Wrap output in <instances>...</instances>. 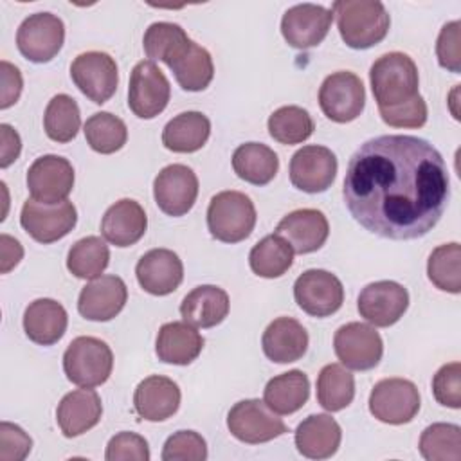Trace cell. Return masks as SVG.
<instances>
[{"mask_svg":"<svg viewBox=\"0 0 461 461\" xmlns=\"http://www.w3.org/2000/svg\"><path fill=\"white\" fill-rule=\"evenodd\" d=\"M153 196L158 209L167 216H184L196 202L198 178L191 167L169 164L155 176Z\"/></svg>","mask_w":461,"mask_h":461,"instance_id":"18","label":"cell"},{"mask_svg":"<svg viewBox=\"0 0 461 461\" xmlns=\"http://www.w3.org/2000/svg\"><path fill=\"white\" fill-rule=\"evenodd\" d=\"M110 263V250L99 236H86L77 240L67 254V268L79 279L99 277Z\"/></svg>","mask_w":461,"mask_h":461,"instance_id":"38","label":"cell"},{"mask_svg":"<svg viewBox=\"0 0 461 461\" xmlns=\"http://www.w3.org/2000/svg\"><path fill=\"white\" fill-rule=\"evenodd\" d=\"M128 288L119 276H99L83 286L77 299L79 313L88 321H112L124 308Z\"/></svg>","mask_w":461,"mask_h":461,"instance_id":"20","label":"cell"},{"mask_svg":"<svg viewBox=\"0 0 461 461\" xmlns=\"http://www.w3.org/2000/svg\"><path fill=\"white\" fill-rule=\"evenodd\" d=\"M292 263L294 250L279 234L265 236L252 247L249 254V265L252 272L267 279L281 277L292 267Z\"/></svg>","mask_w":461,"mask_h":461,"instance_id":"36","label":"cell"},{"mask_svg":"<svg viewBox=\"0 0 461 461\" xmlns=\"http://www.w3.org/2000/svg\"><path fill=\"white\" fill-rule=\"evenodd\" d=\"M337 157L326 146H303L290 158V182L299 191H326L337 176Z\"/></svg>","mask_w":461,"mask_h":461,"instance_id":"15","label":"cell"},{"mask_svg":"<svg viewBox=\"0 0 461 461\" xmlns=\"http://www.w3.org/2000/svg\"><path fill=\"white\" fill-rule=\"evenodd\" d=\"M106 461H148L149 447L148 441L135 432L115 434L104 452Z\"/></svg>","mask_w":461,"mask_h":461,"instance_id":"48","label":"cell"},{"mask_svg":"<svg viewBox=\"0 0 461 461\" xmlns=\"http://www.w3.org/2000/svg\"><path fill=\"white\" fill-rule=\"evenodd\" d=\"M420 411L418 387L405 378H384L369 394V412L384 423L403 425Z\"/></svg>","mask_w":461,"mask_h":461,"instance_id":"9","label":"cell"},{"mask_svg":"<svg viewBox=\"0 0 461 461\" xmlns=\"http://www.w3.org/2000/svg\"><path fill=\"white\" fill-rule=\"evenodd\" d=\"M137 414L148 421H164L180 407V389L167 376L153 375L144 378L133 394Z\"/></svg>","mask_w":461,"mask_h":461,"instance_id":"24","label":"cell"},{"mask_svg":"<svg viewBox=\"0 0 461 461\" xmlns=\"http://www.w3.org/2000/svg\"><path fill=\"white\" fill-rule=\"evenodd\" d=\"M83 131L88 146L103 155L119 151L128 140V128L124 121L110 112H97L90 115Z\"/></svg>","mask_w":461,"mask_h":461,"instance_id":"40","label":"cell"},{"mask_svg":"<svg viewBox=\"0 0 461 461\" xmlns=\"http://www.w3.org/2000/svg\"><path fill=\"white\" fill-rule=\"evenodd\" d=\"M0 67H2V101H0V108L5 110V108L13 106L18 101V97L22 94L23 81H22L20 70L14 65H11L9 61L2 59Z\"/></svg>","mask_w":461,"mask_h":461,"instance_id":"50","label":"cell"},{"mask_svg":"<svg viewBox=\"0 0 461 461\" xmlns=\"http://www.w3.org/2000/svg\"><path fill=\"white\" fill-rule=\"evenodd\" d=\"M276 234L286 240L294 252L310 254L326 243L330 223L324 212L317 209H297L277 223Z\"/></svg>","mask_w":461,"mask_h":461,"instance_id":"22","label":"cell"},{"mask_svg":"<svg viewBox=\"0 0 461 461\" xmlns=\"http://www.w3.org/2000/svg\"><path fill=\"white\" fill-rule=\"evenodd\" d=\"M65 25L52 13L29 14L18 27L16 45L22 56L32 63L50 61L63 47Z\"/></svg>","mask_w":461,"mask_h":461,"instance_id":"10","label":"cell"},{"mask_svg":"<svg viewBox=\"0 0 461 461\" xmlns=\"http://www.w3.org/2000/svg\"><path fill=\"white\" fill-rule=\"evenodd\" d=\"M310 396V380L301 369L281 373L268 380L263 391V402L276 414H292L299 411Z\"/></svg>","mask_w":461,"mask_h":461,"instance_id":"32","label":"cell"},{"mask_svg":"<svg viewBox=\"0 0 461 461\" xmlns=\"http://www.w3.org/2000/svg\"><path fill=\"white\" fill-rule=\"evenodd\" d=\"M432 393L438 403L459 409L461 407V364L450 362L441 366L432 378Z\"/></svg>","mask_w":461,"mask_h":461,"instance_id":"45","label":"cell"},{"mask_svg":"<svg viewBox=\"0 0 461 461\" xmlns=\"http://www.w3.org/2000/svg\"><path fill=\"white\" fill-rule=\"evenodd\" d=\"M207 457V443L194 430H178L171 434L162 448L164 461H203Z\"/></svg>","mask_w":461,"mask_h":461,"instance_id":"44","label":"cell"},{"mask_svg":"<svg viewBox=\"0 0 461 461\" xmlns=\"http://www.w3.org/2000/svg\"><path fill=\"white\" fill-rule=\"evenodd\" d=\"M355 398V378L340 364H326L317 376V402L324 411L337 412Z\"/></svg>","mask_w":461,"mask_h":461,"instance_id":"37","label":"cell"},{"mask_svg":"<svg viewBox=\"0 0 461 461\" xmlns=\"http://www.w3.org/2000/svg\"><path fill=\"white\" fill-rule=\"evenodd\" d=\"M369 81L378 108L407 103L420 94L418 67L403 52H387L375 59L369 70Z\"/></svg>","mask_w":461,"mask_h":461,"instance_id":"3","label":"cell"},{"mask_svg":"<svg viewBox=\"0 0 461 461\" xmlns=\"http://www.w3.org/2000/svg\"><path fill=\"white\" fill-rule=\"evenodd\" d=\"M169 97L171 86L164 72L149 59L139 61L130 74V110L140 119H153L166 110Z\"/></svg>","mask_w":461,"mask_h":461,"instance_id":"11","label":"cell"},{"mask_svg":"<svg viewBox=\"0 0 461 461\" xmlns=\"http://www.w3.org/2000/svg\"><path fill=\"white\" fill-rule=\"evenodd\" d=\"M333 22L331 9L317 4H297L285 11L281 18V34L294 49H312L326 36Z\"/></svg>","mask_w":461,"mask_h":461,"instance_id":"19","label":"cell"},{"mask_svg":"<svg viewBox=\"0 0 461 461\" xmlns=\"http://www.w3.org/2000/svg\"><path fill=\"white\" fill-rule=\"evenodd\" d=\"M438 63L457 74L461 70V22L454 20L441 27L436 41Z\"/></svg>","mask_w":461,"mask_h":461,"instance_id":"47","label":"cell"},{"mask_svg":"<svg viewBox=\"0 0 461 461\" xmlns=\"http://www.w3.org/2000/svg\"><path fill=\"white\" fill-rule=\"evenodd\" d=\"M193 40L185 34V31L173 22H155L151 23L142 38L144 52L149 61L158 59L167 67L189 47Z\"/></svg>","mask_w":461,"mask_h":461,"instance_id":"35","label":"cell"},{"mask_svg":"<svg viewBox=\"0 0 461 461\" xmlns=\"http://www.w3.org/2000/svg\"><path fill=\"white\" fill-rule=\"evenodd\" d=\"M77 221V211L72 202L43 203L34 198L23 202L20 223L23 230L38 243H54L65 238Z\"/></svg>","mask_w":461,"mask_h":461,"instance_id":"8","label":"cell"},{"mask_svg":"<svg viewBox=\"0 0 461 461\" xmlns=\"http://www.w3.org/2000/svg\"><path fill=\"white\" fill-rule=\"evenodd\" d=\"M232 169L241 180L265 185L277 175L279 158L272 148L261 142H245L232 153Z\"/></svg>","mask_w":461,"mask_h":461,"instance_id":"33","label":"cell"},{"mask_svg":"<svg viewBox=\"0 0 461 461\" xmlns=\"http://www.w3.org/2000/svg\"><path fill=\"white\" fill-rule=\"evenodd\" d=\"M319 104L322 113L333 122L355 121L366 104L362 79L349 70L330 74L319 88Z\"/></svg>","mask_w":461,"mask_h":461,"instance_id":"7","label":"cell"},{"mask_svg":"<svg viewBox=\"0 0 461 461\" xmlns=\"http://www.w3.org/2000/svg\"><path fill=\"white\" fill-rule=\"evenodd\" d=\"M461 247L459 243H445L436 247L427 261V276L430 283L450 294L461 292Z\"/></svg>","mask_w":461,"mask_h":461,"instance_id":"42","label":"cell"},{"mask_svg":"<svg viewBox=\"0 0 461 461\" xmlns=\"http://www.w3.org/2000/svg\"><path fill=\"white\" fill-rule=\"evenodd\" d=\"M70 77L92 103H106L117 90L119 70L115 59L101 50L79 54L70 65Z\"/></svg>","mask_w":461,"mask_h":461,"instance_id":"13","label":"cell"},{"mask_svg":"<svg viewBox=\"0 0 461 461\" xmlns=\"http://www.w3.org/2000/svg\"><path fill=\"white\" fill-rule=\"evenodd\" d=\"M0 137H2L0 167H7L18 158L20 149H22V140H20V135L16 133V130H13V126H9V124H0Z\"/></svg>","mask_w":461,"mask_h":461,"instance_id":"51","label":"cell"},{"mask_svg":"<svg viewBox=\"0 0 461 461\" xmlns=\"http://www.w3.org/2000/svg\"><path fill=\"white\" fill-rule=\"evenodd\" d=\"M23 258V247L18 240L11 238L9 234L0 236V272L7 274L11 268H14L20 259Z\"/></svg>","mask_w":461,"mask_h":461,"instance_id":"52","label":"cell"},{"mask_svg":"<svg viewBox=\"0 0 461 461\" xmlns=\"http://www.w3.org/2000/svg\"><path fill=\"white\" fill-rule=\"evenodd\" d=\"M256 218L252 200L240 191H221L211 198L207 207V229L223 243L247 240L254 230Z\"/></svg>","mask_w":461,"mask_h":461,"instance_id":"4","label":"cell"},{"mask_svg":"<svg viewBox=\"0 0 461 461\" xmlns=\"http://www.w3.org/2000/svg\"><path fill=\"white\" fill-rule=\"evenodd\" d=\"M67 324V312L54 299H36L23 312L25 335L40 346L56 344L65 335Z\"/></svg>","mask_w":461,"mask_h":461,"instance_id":"30","label":"cell"},{"mask_svg":"<svg viewBox=\"0 0 461 461\" xmlns=\"http://www.w3.org/2000/svg\"><path fill=\"white\" fill-rule=\"evenodd\" d=\"M227 427L236 439L249 445L267 443L288 432L285 421L258 398L234 403L227 414Z\"/></svg>","mask_w":461,"mask_h":461,"instance_id":"6","label":"cell"},{"mask_svg":"<svg viewBox=\"0 0 461 461\" xmlns=\"http://www.w3.org/2000/svg\"><path fill=\"white\" fill-rule=\"evenodd\" d=\"M140 288L151 295H167L175 292L184 279V265L169 249L148 250L135 267Z\"/></svg>","mask_w":461,"mask_h":461,"instance_id":"21","label":"cell"},{"mask_svg":"<svg viewBox=\"0 0 461 461\" xmlns=\"http://www.w3.org/2000/svg\"><path fill=\"white\" fill-rule=\"evenodd\" d=\"M378 112L382 121L393 128H421L429 117L427 103L420 94L407 103L391 108H378Z\"/></svg>","mask_w":461,"mask_h":461,"instance_id":"46","label":"cell"},{"mask_svg":"<svg viewBox=\"0 0 461 461\" xmlns=\"http://www.w3.org/2000/svg\"><path fill=\"white\" fill-rule=\"evenodd\" d=\"M418 447L427 461H459L461 429L454 423H432L421 432Z\"/></svg>","mask_w":461,"mask_h":461,"instance_id":"43","label":"cell"},{"mask_svg":"<svg viewBox=\"0 0 461 461\" xmlns=\"http://www.w3.org/2000/svg\"><path fill=\"white\" fill-rule=\"evenodd\" d=\"M74 187V167L59 155L38 157L27 171V189L31 198L43 203L67 200Z\"/></svg>","mask_w":461,"mask_h":461,"instance_id":"17","label":"cell"},{"mask_svg":"<svg viewBox=\"0 0 461 461\" xmlns=\"http://www.w3.org/2000/svg\"><path fill=\"white\" fill-rule=\"evenodd\" d=\"M203 337L185 321H173L160 326L155 340L158 360L175 366H187L202 353Z\"/></svg>","mask_w":461,"mask_h":461,"instance_id":"28","label":"cell"},{"mask_svg":"<svg viewBox=\"0 0 461 461\" xmlns=\"http://www.w3.org/2000/svg\"><path fill=\"white\" fill-rule=\"evenodd\" d=\"M113 367L110 346L97 337H76L63 353V371L79 387H97L104 384Z\"/></svg>","mask_w":461,"mask_h":461,"instance_id":"5","label":"cell"},{"mask_svg":"<svg viewBox=\"0 0 461 461\" xmlns=\"http://www.w3.org/2000/svg\"><path fill=\"white\" fill-rule=\"evenodd\" d=\"M297 306L312 317H328L340 310L344 303V286L340 279L322 268L303 272L294 283Z\"/></svg>","mask_w":461,"mask_h":461,"instance_id":"12","label":"cell"},{"mask_svg":"<svg viewBox=\"0 0 461 461\" xmlns=\"http://www.w3.org/2000/svg\"><path fill=\"white\" fill-rule=\"evenodd\" d=\"M261 348L267 358L276 364H290L308 349V333L303 324L292 317L274 319L261 337Z\"/></svg>","mask_w":461,"mask_h":461,"instance_id":"26","label":"cell"},{"mask_svg":"<svg viewBox=\"0 0 461 461\" xmlns=\"http://www.w3.org/2000/svg\"><path fill=\"white\" fill-rule=\"evenodd\" d=\"M211 135V121L202 112H182L162 130V144L175 153L198 151Z\"/></svg>","mask_w":461,"mask_h":461,"instance_id":"31","label":"cell"},{"mask_svg":"<svg viewBox=\"0 0 461 461\" xmlns=\"http://www.w3.org/2000/svg\"><path fill=\"white\" fill-rule=\"evenodd\" d=\"M176 83L187 92H200L209 86L214 77L212 58L207 49L191 41L189 47L169 65Z\"/></svg>","mask_w":461,"mask_h":461,"instance_id":"34","label":"cell"},{"mask_svg":"<svg viewBox=\"0 0 461 461\" xmlns=\"http://www.w3.org/2000/svg\"><path fill=\"white\" fill-rule=\"evenodd\" d=\"M81 126L79 106L74 97L67 94L54 95L43 113V128L50 140L65 144L70 142Z\"/></svg>","mask_w":461,"mask_h":461,"instance_id":"39","label":"cell"},{"mask_svg":"<svg viewBox=\"0 0 461 461\" xmlns=\"http://www.w3.org/2000/svg\"><path fill=\"white\" fill-rule=\"evenodd\" d=\"M333 348L337 358L355 371H367L378 366L384 355L380 333L364 322H348L335 331Z\"/></svg>","mask_w":461,"mask_h":461,"instance_id":"14","label":"cell"},{"mask_svg":"<svg viewBox=\"0 0 461 461\" xmlns=\"http://www.w3.org/2000/svg\"><path fill=\"white\" fill-rule=\"evenodd\" d=\"M148 229V216L139 202L122 198L110 205L101 220L103 238L115 247L137 243Z\"/></svg>","mask_w":461,"mask_h":461,"instance_id":"25","label":"cell"},{"mask_svg":"<svg viewBox=\"0 0 461 461\" xmlns=\"http://www.w3.org/2000/svg\"><path fill=\"white\" fill-rule=\"evenodd\" d=\"M342 439L340 425L330 414H312L295 429V447L310 459L331 457Z\"/></svg>","mask_w":461,"mask_h":461,"instance_id":"27","label":"cell"},{"mask_svg":"<svg viewBox=\"0 0 461 461\" xmlns=\"http://www.w3.org/2000/svg\"><path fill=\"white\" fill-rule=\"evenodd\" d=\"M315 130L312 115L295 104L281 106L268 117V133L281 144L304 142Z\"/></svg>","mask_w":461,"mask_h":461,"instance_id":"41","label":"cell"},{"mask_svg":"<svg viewBox=\"0 0 461 461\" xmlns=\"http://www.w3.org/2000/svg\"><path fill=\"white\" fill-rule=\"evenodd\" d=\"M32 439L14 423H0V461H22L31 452Z\"/></svg>","mask_w":461,"mask_h":461,"instance_id":"49","label":"cell"},{"mask_svg":"<svg viewBox=\"0 0 461 461\" xmlns=\"http://www.w3.org/2000/svg\"><path fill=\"white\" fill-rule=\"evenodd\" d=\"M229 295L214 285H200L193 288L180 304L182 319L196 328H212L229 313Z\"/></svg>","mask_w":461,"mask_h":461,"instance_id":"29","label":"cell"},{"mask_svg":"<svg viewBox=\"0 0 461 461\" xmlns=\"http://www.w3.org/2000/svg\"><path fill=\"white\" fill-rule=\"evenodd\" d=\"M103 414L99 394L90 389H76L67 393L56 409V421L65 438H76L95 427Z\"/></svg>","mask_w":461,"mask_h":461,"instance_id":"23","label":"cell"},{"mask_svg":"<svg viewBox=\"0 0 461 461\" xmlns=\"http://www.w3.org/2000/svg\"><path fill=\"white\" fill-rule=\"evenodd\" d=\"M342 196L366 230L387 240H418L436 227L448 205V169L429 140L380 135L349 158Z\"/></svg>","mask_w":461,"mask_h":461,"instance_id":"1","label":"cell"},{"mask_svg":"<svg viewBox=\"0 0 461 461\" xmlns=\"http://www.w3.org/2000/svg\"><path fill=\"white\" fill-rule=\"evenodd\" d=\"M357 308L360 317L378 328L398 322L409 308V292L396 281H375L362 288Z\"/></svg>","mask_w":461,"mask_h":461,"instance_id":"16","label":"cell"},{"mask_svg":"<svg viewBox=\"0 0 461 461\" xmlns=\"http://www.w3.org/2000/svg\"><path fill=\"white\" fill-rule=\"evenodd\" d=\"M342 41L357 50L380 43L391 25L385 5L378 0H337L331 5Z\"/></svg>","mask_w":461,"mask_h":461,"instance_id":"2","label":"cell"}]
</instances>
